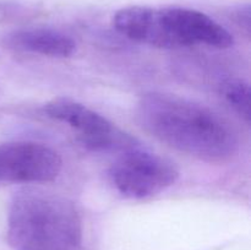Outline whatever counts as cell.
<instances>
[{
  "label": "cell",
  "mask_w": 251,
  "mask_h": 250,
  "mask_svg": "<svg viewBox=\"0 0 251 250\" xmlns=\"http://www.w3.org/2000/svg\"><path fill=\"white\" fill-rule=\"evenodd\" d=\"M63 166L56 151L39 142L0 145V181L46 183L59 175Z\"/></svg>",
  "instance_id": "6"
},
{
  "label": "cell",
  "mask_w": 251,
  "mask_h": 250,
  "mask_svg": "<svg viewBox=\"0 0 251 250\" xmlns=\"http://www.w3.org/2000/svg\"><path fill=\"white\" fill-rule=\"evenodd\" d=\"M144 130L167 146L206 162H227L239 149L237 130L216 110L164 92H149L137 102Z\"/></svg>",
  "instance_id": "1"
},
{
  "label": "cell",
  "mask_w": 251,
  "mask_h": 250,
  "mask_svg": "<svg viewBox=\"0 0 251 250\" xmlns=\"http://www.w3.org/2000/svg\"><path fill=\"white\" fill-rule=\"evenodd\" d=\"M109 175L122 195L146 199L174 185L180 172L171 159L135 147L123 152L110 167Z\"/></svg>",
  "instance_id": "4"
},
{
  "label": "cell",
  "mask_w": 251,
  "mask_h": 250,
  "mask_svg": "<svg viewBox=\"0 0 251 250\" xmlns=\"http://www.w3.org/2000/svg\"><path fill=\"white\" fill-rule=\"evenodd\" d=\"M9 43L10 46L20 50L54 58H68L76 50V43L71 37L48 28L19 31L10 37Z\"/></svg>",
  "instance_id": "7"
},
{
  "label": "cell",
  "mask_w": 251,
  "mask_h": 250,
  "mask_svg": "<svg viewBox=\"0 0 251 250\" xmlns=\"http://www.w3.org/2000/svg\"><path fill=\"white\" fill-rule=\"evenodd\" d=\"M149 44L163 49L203 46L226 49L234 44L232 34L203 12L186 7L154 10Z\"/></svg>",
  "instance_id": "3"
},
{
  "label": "cell",
  "mask_w": 251,
  "mask_h": 250,
  "mask_svg": "<svg viewBox=\"0 0 251 250\" xmlns=\"http://www.w3.org/2000/svg\"><path fill=\"white\" fill-rule=\"evenodd\" d=\"M7 239L14 250H78L82 221L64 196L24 189L10 205Z\"/></svg>",
  "instance_id": "2"
},
{
  "label": "cell",
  "mask_w": 251,
  "mask_h": 250,
  "mask_svg": "<svg viewBox=\"0 0 251 250\" xmlns=\"http://www.w3.org/2000/svg\"><path fill=\"white\" fill-rule=\"evenodd\" d=\"M44 109L51 119L75 129L81 141L91 149L125 152L136 147L134 137L118 129L100 113L70 98H54Z\"/></svg>",
  "instance_id": "5"
},
{
  "label": "cell",
  "mask_w": 251,
  "mask_h": 250,
  "mask_svg": "<svg viewBox=\"0 0 251 250\" xmlns=\"http://www.w3.org/2000/svg\"><path fill=\"white\" fill-rule=\"evenodd\" d=\"M221 95L230 107L249 124L250 123V86L240 78H228L221 83Z\"/></svg>",
  "instance_id": "8"
}]
</instances>
